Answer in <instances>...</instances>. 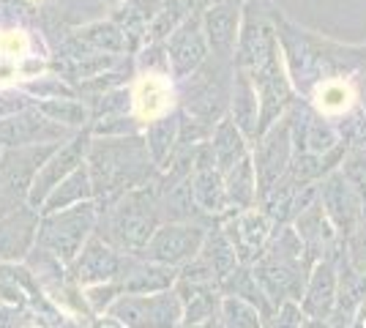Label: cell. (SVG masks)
Listing matches in <instances>:
<instances>
[{
	"instance_id": "cell-1",
	"label": "cell",
	"mask_w": 366,
	"mask_h": 328,
	"mask_svg": "<svg viewBox=\"0 0 366 328\" xmlns=\"http://www.w3.org/2000/svg\"><path fill=\"white\" fill-rule=\"evenodd\" d=\"M134 107L139 118L145 121L164 115L169 107V85L156 74H145L134 88Z\"/></svg>"
},
{
	"instance_id": "cell-2",
	"label": "cell",
	"mask_w": 366,
	"mask_h": 328,
	"mask_svg": "<svg viewBox=\"0 0 366 328\" xmlns=\"http://www.w3.org/2000/svg\"><path fill=\"white\" fill-rule=\"evenodd\" d=\"M31 41L22 31H0V88L19 77V63L25 61Z\"/></svg>"
},
{
	"instance_id": "cell-3",
	"label": "cell",
	"mask_w": 366,
	"mask_h": 328,
	"mask_svg": "<svg viewBox=\"0 0 366 328\" xmlns=\"http://www.w3.org/2000/svg\"><path fill=\"white\" fill-rule=\"evenodd\" d=\"M352 104V88L345 82H325L322 88H317V107L322 112H345Z\"/></svg>"
}]
</instances>
